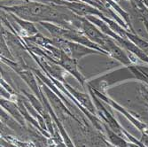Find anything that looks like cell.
<instances>
[{"label":"cell","instance_id":"obj_4","mask_svg":"<svg viewBox=\"0 0 148 147\" xmlns=\"http://www.w3.org/2000/svg\"><path fill=\"white\" fill-rule=\"evenodd\" d=\"M60 59H61V65L62 66L66 69L69 72L72 73L81 83H84V79L79 74V72L77 71V68H76V64H75V59H73V58L68 56L66 54H62L61 57H60Z\"/></svg>","mask_w":148,"mask_h":147},{"label":"cell","instance_id":"obj_12","mask_svg":"<svg viewBox=\"0 0 148 147\" xmlns=\"http://www.w3.org/2000/svg\"><path fill=\"white\" fill-rule=\"evenodd\" d=\"M93 143H94V145H95L96 147H107L106 145V144L99 138H94Z\"/></svg>","mask_w":148,"mask_h":147},{"label":"cell","instance_id":"obj_3","mask_svg":"<svg viewBox=\"0 0 148 147\" xmlns=\"http://www.w3.org/2000/svg\"><path fill=\"white\" fill-rule=\"evenodd\" d=\"M64 4L66 6H68L70 10H72L73 12H76L77 14L80 15H89V14H98L100 15V13L96 10L94 9L87 5H84L82 3H68V2H65V3H61Z\"/></svg>","mask_w":148,"mask_h":147},{"label":"cell","instance_id":"obj_10","mask_svg":"<svg viewBox=\"0 0 148 147\" xmlns=\"http://www.w3.org/2000/svg\"><path fill=\"white\" fill-rule=\"evenodd\" d=\"M1 119H2V121L5 123L8 124L12 129H21V127L14 121H12V120L10 117H8L4 111H1Z\"/></svg>","mask_w":148,"mask_h":147},{"label":"cell","instance_id":"obj_2","mask_svg":"<svg viewBox=\"0 0 148 147\" xmlns=\"http://www.w3.org/2000/svg\"><path fill=\"white\" fill-rule=\"evenodd\" d=\"M82 26H83V29L84 30L86 35L92 40V41H94L99 45L102 46V48L106 50V51H108L110 47L114 44L108 36L103 35L89 21H83Z\"/></svg>","mask_w":148,"mask_h":147},{"label":"cell","instance_id":"obj_11","mask_svg":"<svg viewBox=\"0 0 148 147\" xmlns=\"http://www.w3.org/2000/svg\"><path fill=\"white\" fill-rule=\"evenodd\" d=\"M107 133H108L109 137H110L111 141H112L114 144H117V145H119V146H121V147H124V144H123V140L121 139L120 137H118L117 136H115V134H114V133H112L111 131H108V130H107Z\"/></svg>","mask_w":148,"mask_h":147},{"label":"cell","instance_id":"obj_5","mask_svg":"<svg viewBox=\"0 0 148 147\" xmlns=\"http://www.w3.org/2000/svg\"><path fill=\"white\" fill-rule=\"evenodd\" d=\"M1 105H2V106L5 109H6L13 117L17 120V121L19 122V123H21V124L24 123L23 116H21V114L19 112V108L16 107V105L12 102L7 101V100H5V99H1Z\"/></svg>","mask_w":148,"mask_h":147},{"label":"cell","instance_id":"obj_8","mask_svg":"<svg viewBox=\"0 0 148 147\" xmlns=\"http://www.w3.org/2000/svg\"><path fill=\"white\" fill-rule=\"evenodd\" d=\"M22 75V77L24 78L25 81L28 83L29 84V86L32 88V90L36 93V94H38V90H37V85L36 83V81L34 77L32 76L31 73H29V72H23L21 74Z\"/></svg>","mask_w":148,"mask_h":147},{"label":"cell","instance_id":"obj_9","mask_svg":"<svg viewBox=\"0 0 148 147\" xmlns=\"http://www.w3.org/2000/svg\"><path fill=\"white\" fill-rule=\"evenodd\" d=\"M15 20L21 25V27H22V28H23L27 32L30 33L31 35L36 33V28H35L34 25H33L32 23H30V22H29V21H24V20H23V21H22V20H19V19H16V18H15Z\"/></svg>","mask_w":148,"mask_h":147},{"label":"cell","instance_id":"obj_7","mask_svg":"<svg viewBox=\"0 0 148 147\" xmlns=\"http://www.w3.org/2000/svg\"><path fill=\"white\" fill-rule=\"evenodd\" d=\"M108 52L110 53V54L116 59L120 60V61H122L123 63L124 64H128L130 63V59H128V57L125 55V53L121 50L119 47H117L115 45V44L109 49Z\"/></svg>","mask_w":148,"mask_h":147},{"label":"cell","instance_id":"obj_13","mask_svg":"<svg viewBox=\"0 0 148 147\" xmlns=\"http://www.w3.org/2000/svg\"><path fill=\"white\" fill-rule=\"evenodd\" d=\"M69 1H75V0H69Z\"/></svg>","mask_w":148,"mask_h":147},{"label":"cell","instance_id":"obj_6","mask_svg":"<svg viewBox=\"0 0 148 147\" xmlns=\"http://www.w3.org/2000/svg\"><path fill=\"white\" fill-rule=\"evenodd\" d=\"M68 89L73 93V95L77 98L78 101L81 102V104H82L84 106V107H86L91 113L95 112V110H94V106H93L90 99L89 98V97L86 94H83V93H80V92H78V91H76L75 90H72L71 87H69V86H68Z\"/></svg>","mask_w":148,"mask_h":147},{"label":"cell","instance_id":"obj_1","mask_svg":"<svg viewBox=\"0 0 148 147\" xmlns=\"http://www.w3.org/2000/svg\"><path fill=\"white\" fill-rule=\"evenodd\" d=\"M128 74L130 73H128L126 69H119L92 80V81L89 83V85L91 88H93L94 90H99L101 92L106 89H107L109 86L114 84L115 83H118L123 79L128 78L129 77Z\"/></svg>","mask_w":148,"mask_h":147}]
</instances>
